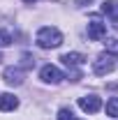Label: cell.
<instances>
[{
	"mask_svg": "<svg viewBox=\"0 0 118 120\" xmlns=\"http://www.w3.org/2000/svg\"><path fill=\"white\" fill-rule=\"evenodd\" d=\"M35 42H37L39 49H58L63 44V32L58 28H53V26H44V28L37 30Z\"/></svg>",
	"mask_w": 118,
	"mask_h": 120,
	"instance_id": "cell-1",
	"label": "cell"
},
{
	"mask_svg": "<svg viewBox=\"0 0 118 120\" xmlns=\"http://www.w3.org/2000/svg\"><path fill=\"white\" fill-rule=\"evenodd\" d=\"M114 67H116V56L109 53V51L100 53V56L95 58V62H93V72L97 76H106L109 72H114Z\"/></svg>",
	"mask_w": 118,
	"mask_h": 120,
	"instance_id": "cell-2",
	"label": "cell"
},
{
	"mask_svg": "<svg viewBox=\"0 0 118 120\" xmlns=\"http://www.w3.org/2000/svg\"><path fill=\"white\" fill-rule=\"evenodd\" d=\"M39 79H42L44 83H53V86H56V83H60V81L65 79V74L60 72L56 65H44V67L39 69Z\"/></svg>",
	"mask_w": 118,
	"mask_h": 120,
	"instance_id": "cell-3",
	"label": "cell"
},
{
	"mask_svg": "<svg viewBox=\"0 0 118 120\" xmlns=\"http://www.w3.org/2000/svg\"><path fill=\"white\" fill-rule=\"evenodd\" d=\"M79 109L86 113H97L102 109V99L97 95H83V97H79Z\"/></svg>",
	"mask_w": 118,
	"mask_h": 120,
	"instance_id": "cell-4",
	"label": "cell"
},
{
	"mask_svg": "<svg viewBox=\"0 0 118 120\" xmlns=\"http://www.w3.org/2000/svg\"><path fill=\"white\" fill-rule=\"evenodd\" d=\"M2 79H5V83H9V86H21V83H23V72H21V67H7V69L2 72Z\"/></svg>",
	"mask_w": 118,
	"mask_h": 120,
	"instance_id": "cell-5",
	"label": "cell"
},
{
	"mask_svg": "<svg viewBox=\"0 0 118 120\" xmlns=\"http://www.w3.org/2000/svg\"><path fill=\"white\" fill-rule=\"evenodd\" d=\"M88 37L90 39H104L106 37V23H102V21H90L88 23Z\"/></svg>",
	"mask_w": 118,
	"mask_h": 120,
	"instance_id": "cell-6",
	"label": "cell"
},
{
	"mask_svg": "<svg viewBox=\"0 0 118 120\" xmlns=\"http://www.w3.org/2000/svg\"><path fill=\"white\" fill-rule=\"evenodd\" d=\"M60 62H63L65 67L74 69V67H81V65L86 62V56H81V53H63V56H60Z\"/></svg>",
	"mask_w": 118,
	"mask_h": 120,
	"instance_id": "cell-7",
	"label": "cell"
},
{
	"mask_svg": "<svg viewBox=\"0 0 118 120\" xmlns=\"http://www.w3.org/2000/svg\"><path fill=\"white\" fill-rule=\"evenodd\" d=\"M102 12L114 21V28H118V2L116 0H104L102 2Z\"/></svg>",
	"mask_w": 118,
	"mask_h": 120,
	"instance_id": "cell-8",
	"label": "cell"
},
{
	"mask_svg": "<svg viewBox=\"0 0 118 120\" xmlns=\"http://www.w3.org/2000/svg\"><path fill=\"white\" fill-rule=\"evenodd\" d=\"M16 106H19V99L12 92H2L0 95V111H14Z\"/></svg>",
	"mask_w": 118,
	"mask_h": 120,
	"instance_id": "cell-9",
	"label": "cell"
},
{
	"mask_svg": "<svg viewBox=\"0 0 118 120\" xmlns=\"http://www.w3.org/2000/svg\"><path fill=\"white\" fill-rule=\"evenodd\" d=\"M106 116H118V97H111L106 102Z\"/></svg>",
	"mask_w": 118,
	"mask_h": 120,
	"instance_id": "cell-10",
	"label": "cell"
},
{
	"mask_svg": "<svg viewBox=\"0 0 118 120\" xmlns=\"http://www.w3.org/2000/svg\"><path fill=\"white\" fill-rule=\"evenodd\" d=\"M12 44V35L7 32V30H0V49H5V46Z\"/></svg>",
	"mask_w": 118,
	"mask_h": 120,
	"instance_id": "cell-11",
	"label": "cell"
},
{
	"mask_svg": "<svg viewBox=\"0 0 118 120\" xmlns=\"http://www.w3.org/2000/svg\"><path fill=\"white\" fill-rule=\"evenodd\" d=\"M104 46H106V51H109V53L118 56V39H106V42H104Z\"/></svg>",
	"mask_w": 118,
	"mask_h": 120,
	"instance_id": "cell-12",
	"label": "cell"
},
{
	"mask_svg": "<svg viewBox=\"0 0 118 120\" xmlns=\"http://www.w3.org/2000/svg\"><path fill=\"white\" fill-rule=\"evenodd\" d=\"M58 120H74L72 109H60V111H58Z\"/></svg>",
	"mask_w": 118,
	"mask_h": 120,
	"instance_id": "cell-13",
	"label": "cell"
},
{
	"mask_svg": "<svg viewBox=\"0 0 118 120\" xmlns=\"http://www.w3.org/2000/svg\"><path fill=\"white\" fill-rule=\"evenodd\" d=\"M21 60H23V62H21V67H26V69L35 65V58H32L30 53H23V56H21Z\"/></svg>",
	"mask_w": 118,
	"mask_h": 120,
	"instance_id": "cell-14",
	"label": "cell"
},
{
	"mask_svg": "<svg viewBox=\"0 0 118 120\" xmlns=\"http://www.w3.org/2000/svg\"><path fill=\"white\" fill-rule=\"evenodd\" d=\"M74 2H76V5H79V7H83V5H90V2H93V0H74Z\"/></svg>",
	"mask_w": 118,
	"mask_h": 120,
	"instance_id": "cell-15",
	"label": "cell"
},
{
	"mask_svg": "<svg viewBox=\"0 0 118 120\" xmlns=\"http://www.w3.org/2000/svg\"><path fill=\"white\" fill-rule=\"evenodd\" d=\"M23 2H35V0H23Z\"/></svg>",
	"mask_w": 118,
	"mask_h": 120,
	"instance_id": "cell-16",
	"label": "cell"
},
{
	"mask_svg": "<svg viewBox=\"0 0 118 120\" xmlns=\"http://www.w3.org/2000/svg\"><path fill=\"white\" fill-rule=\"evenodd\" d=\"M0 60H2V53H0Z\"/></svg>",
	"mask_w": 118,
	"mask_h": 120,
	"instance_id": "cell-17",
	"label": "cell"
},
{
	"mask_svg": "<svg viewBox=\"0 0 118 120\" xmlns=\"http://www.w3.org/2000/svg\"><path fill=\"white\" fill-rule=\"evenodd\" d=\"M74 120H76V118H74Z\"/></svg>",
	"mask_w": 118,
	"mask_h": 120,
	"instance_id": "cell-18",
	"label": "cell"
}]
</instances>
